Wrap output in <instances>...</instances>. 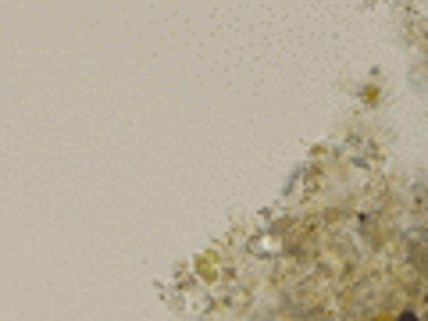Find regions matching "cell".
<instances>
[{"instance_id": "cell-1", "label": "cell", "mask_w": 428, "mask_h": 321, "mask_svg": "<svg viewBox=\"0 0 428 321\" xmlns=\"http://www.w3.org/2000/svg\"><path fill=\"white\" fill-rule=\"evenodd\" d=\"M399 321H417V314H403V317H399Z\"/></svg>"}]
</instances>
